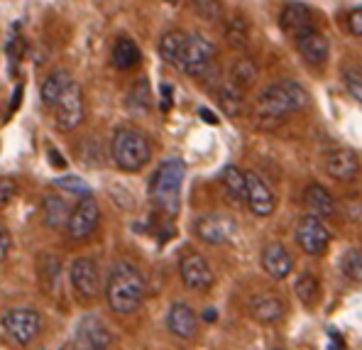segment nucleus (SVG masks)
Wrapping results in <instances>:
<instances>
[{"label": "nucleus", "instance_id": "obj_47", "mask_svg": "<svg viewBox=\"0 0 362 350\" xmlns=\"http://www.w3.org/2000/svg\"><path fill=\"white\" fill-rule=\"evenodd\" d=\"M164 3H169V5H177V3H181V0H164Z\"/></svg>", "mask_w": 362, "mask_h": 350}, {"label": "nucleus", "instance_id": "obj_17", "mask_svg": "<svg viewBox=\"0 0 362 350\" xmlns=\"http://www.w3.org/2000/svg\"><path fill=\"white\" fill-rule=\"evenodd\" d=\"M296 49L303 57V62L311 64V66H323L331 57V42L323 32H318L316 28L303 32V35L296 37Z\"/></svg>", "mask_w": 362, "mask_h": 350}, {"label": "nucleus", "instance_id": "obj_22", "mask_svg": "<svg viewBox=\"0 0 362 350\" xmlns=\"http://www.w3.org/2000/svg\"><path fill=\"white\" fill-rule=\"evenodd\" d=\"M140 59H142V52L132 37L122 35L113 42L110 62H113V66L118 69V71H130V69H135L137 64H140Z\"/></svg>", "mask_w": 362, "mask_h": 350}, {"label": "nucleus", "instance_id": "obj_46", "mask_svg": "<svg viewBox=\"0 0 362 350\" xmlns=\"http://www.w3.org/2000/svg\"><path fill=\"white\" fill-rule=\"evenodd\" d=\"M204 318H206V321H216V311H206V314H204Z\"/></svg>", "mask_w": 362, "mask_h": 350}, {"label": "nucleus", "instance_id": "obj_16", "mask_svg": "<svg viewBox=\"0 0 362 350\" xmlns=\"http://www.w3.org/2000/svg\"><path fill=\"white\" fill-rule=\"evenodd\" d=\"M326 164V174L335 182H353L360 174V159L353 150L348 147H335L323 159Z\"/></svg>", "mask_w": 362, "mask_h": 350}, {"label": "nucleus", "instance_id": "obj_36", "mask_svg": "<svg viewBox=\"0 0 362 350\" xmlns=\"http://www.w3.org/2000/svg\"><path fill=\"white\" fill-rule=\"evenodd\" d=\"M54 184L59 189L64 191H71V194H90L88 187H86V182L83 179H78V177H62V179H54Z\"/></svg>", "mask_w": 362, "mask_h": 350}, {"label": "nucleus", "instance_id": "obj_37", "mask_svg": "<svg viewBox=\"0 0 362 350\" xmlns=\"http://www.w3.org/2000/svg\"><path fill=\"white\" fill-rule=\"evenodd\" d=\"M15 194H18V184L13 179H0V211L8 209L10 201L15 199Z\"/></svg>", "mask_w": 362, "mask_h": 350}, {"label": "nucleus", "instance_id": "obj_38", "mask_svg": "<svg viewBox=\"0 0 362 350\" xmlns=\"http://www.w3.org/2000/svg\"><path fill=\"white\" fill-rule=\"evenodd\" d=\"M23 54H25V40H23V37H13V40L8 42L10 64H13V66H18V62L23 59Z\"/></svg>", "mask_w": 362, "mask_h": 350}, {"label": "nucleus", "instance_id": "obj_10", "mask_svg": "<svg viewBox=\"0 0 362 350\" xmlns=\"http://www.w3.org/2000/svg\"><path fill=\"white\" fill-rule=\"evenodd\" d=\"M194 233L206 245H226L235 235V221L223 214H204L196 218Z\"/></svg>", "mask_w": 362, "mask_h": 350}, {"label": "nucleus", "instance_id": "obj_35", "mask_svg": "<svg viewBox=\"0 0 362 350\" xmlns=\"http://www.w3.org/2000/svg\"><path fill=\"white\" fill-rule=\"evenodd\" d=\"M343 83H345V91L353 95L355 100L362 103V71L355 66H345L343 69Z\"/></svg>", "mask_w": 362, "mask_h": 350}, {"label": "nucleus", "instance_id": "obj_25", "mask_svg": "<svg viewBox=\"0 0 362 350\" xmlns=\"http://www.w3.org/2000/svg\"><path fill=\"white\" fill-rule=\"evenodd\" d=\"M216 98H218V105L221 110L228 115V118H240L243 110H245V91H240L238 86H233L230 81L221 83L216 91Z\"/></svg>", "mask_w": 362, "mask_h": 350}, {"label": "nucleus", "instance_id": "obj_20", "mask_svg": "<svg viewBox=\"0 0 362 350\" xmlns=\"http://www.w3.org/2000/svg\"><path fill=\"white\" fill-rule=\"evenodd\" d=\"M284 311H286V306H284V301H281L279 296L257 294V296H252V301H250V314H252L255 321H259V323L281 321Z\"/></svg>", "mask_w": 362, "mask_h": 350}, {"label": "nucleus", "instance_id": "obj_43", "mask_svg": "<svg viewBox=\"0 0 362 350\" xmlns=\"http://www.w3.org/2000/svg\"><path fill=\"white\" fill-rule=\"evenodd\" d=\"M162 95H164L162 110H169V105H172V88H169V86H162Z\"/></svg>", "mask_w": 362, "mask_h": 350}, {"label": "nucleus", "instance_id": "obj_1", "mask_svg": "<svg viewBox=\"0 0 362 350\" xmlns=\"http://www.w3.org/2000/svg\"><path fill=\"white\" fill-rule=\"evenodd\" d=\"M308 105V91L294 78H279L269 83L255 103V123L259 127L279 125L286 115L299 113Z\"/></svg>", "mask_w": 362, "mask_h": 350}, {"label": "nucleus", "instance_id": "obj_28", "mask_svg": "<svg viewBox=\"0 0 362 350\" xmlns=\"http://www.w3.org/2000/svg\"><path fill=\"white\" fill-rule=\"evenodd\" d=\"M221 184L223 191L228 194V199L233 204H245V194H247V187H245V172L235 164H228L221 174Z\"/></svg>", "mask_w": 362, "mask_h": 350}, {"label": "nucleus", "instance_id": "obj_30", "mask_svg": "<svg viewBox=\"0 0 362 350\" xmlns=\"http://www.w3.org/2000/svg\"><path fill=\"white\" fill-rule=\"evenodd\" d=\"M257 76H259L257 64L245 57V59L233 62V66H230V78H228V81H230L233 86L240 88V91H247V88H252V86H255Z\"/></svg>", "mask_w": 362, "mask_h": 350}, {"label": "nucleus", "instance_id": "obj_8", "mask_svg": "<svg viewBox=\"0 0 362 350\" xmlns=\"http://www.w3.org/2000/svg\"><path fill=\"white\" fill-rule=\"evenodd\" d=\"M3 328L8 338L18 346H30L42 331V318L35 309L20 306V309H10L3 316Z\"/></svg>", "mask_w": 362, "mask_h": 350}, {"label": "nucleus", "instance_id": "obj_18", "mask_svg": "<svg viewBox=\"0 0 362 350\" xmlns=\"http://www.w3.org/2000/svg\"><path fill=\"white\" fill-rule=\"evenodd\" d=\"M167 328L174 333L177 338H184V341H191V338L199 333V316L184 301H177V304L169 306L167 314Z\"/></svg>", "mask_w": 362, "mask_h": 350}, {"label": "nucleus", "instance_id": "obj_2", "mask_svg": "<svg viewBox=\"0 0 362 350\" xmlns=\"http://www.w3.org/2000/svg\"><path fill=\"white\" fill-rule=\"evenodd\" d=\"M105 299L115 314H135L145 299V277L140 269L127 259L115 262L105 282Z\"/></svg>", "mask_w": 362, "mask_h": 350}, {"label": "nucleus", "instance_id": "obj_29", "mask_svg": "<svg viewBox=\"0 0 362 350\" xmlns=\"http://www.w3.org/2000/svg\"><path fill=\"white\" fill-rule=\"evenodd\" d=\"M125 100H127V108H130L135 115L150 113L152 110V91H150L147 78H137V81L130 86V91H127Z\"/></svg>", "mask_w": 362, "mask_h": 350}, {"label": "nucleus", "instance_id": "obj_41", "mask_svg": "<svg viewBox=\"0 0 362 350\" xmlns=\"http://www.w3.org/2000/svg\"><path fill=\"white\" fill-rule=\"evenodd\" d=\"M328 341H331V350H345V341L338 336V331H328Z\"/></svg>", "mask_w": 362, "mask_h": 350}, {"label": "nucleus", "instance_id": "obj_12", "mask_svg": "<svg viewBox=\"0 0 362 350\" xmlns=\"http://www.w3.org/2000/svg\"><path fill=\"white\" fill-rule=\"evenodd\" d=\"M69 279L71 286L83 301H90L98 296V286H100V269L95 264L93 257H78L71 262L69 269Z\"/></svg>", "mask_w": 362, "mask_h": 350}, {"label": "nucleus", "instance_id": "obj_33", "mask_svg": "<svg viewBox=\"0 0 362 350\" xmlns=\"http://www.w3.org/2000/svg\"><path fill=\"white\" fill-rule=\"evenodd\" d=\"M340 269H343V274L348 279L362 284V250L360 247H350V250L343 252V257H340Z\"/></svg>", "mask_w": 362, "mask_h": 350}, {"label": "nucleus", "instance_id": "obj_11", "mask_svg": "<svg viewBox=\"0 0 362 350\" xmlns=\"http://www.w3.org/2000/svg\"><path fill=\"white\" fill-rule=\"evenodd\" d=\"M74 343H76L78 350H108L113 346V333H110V328L103 323V318L88 314L78 321Z\"/></svg>", "mask_w": 362, "mask_h": 350}, {"label": "nucleus", "instance_id": "obj_15", "mask_svg": "<svg viewBox=\"0 0 362 350\" xmlns=\"http://www.w3.org/2000/svg\"><path fill=\"white\" fill-rule=\"evenodd\" d=\"M279 25L286 35L296 40L303 32L316 28V18H313V10L308 8L306 3L289 0V3H284V8H281V13H279Z\"/></svg>", "mask_w": 362, "mask_h": 350}, {"label": "nucleus", "instance_id": "obj_40", "mask_svg": "<svg viewBox=\"0 0 362 350\" xmlns=\"http://www.w3.org/2000/svg\"><path fill=\"white\" fill-rule=\"evenodd\" d=\"M10 247H13V235H10V231L5 226H0V259L8 257Z\"/></svg>", "mask_w": 362, "mask_h": 350}, {"label": "nucleus", "instance_id": "obj_23", "mask_svg": "<svg viewBox=\"0 0 362 350\" xmlns=\"http://www.w3.org/2000/svg\"><path fill=\"white\" fill-rule=\"evenodd\" d=\"M71 74L66 71V69H54L52 74H47L45 81H42L40 86V95H42V103L47 105V108H54V103L59 100V95L66 91V86L71 83Z\"/></svg>", "mask_w": 362, "mask_h": 350}, {"label": "nucleus", "instance_id": "obj_6", "mask_svg": "<svg viewBox=\"0 0 362 350\" xmlns=\"http://www.w3.org/2000/svg\"><path fill=\"white\" fill-rule=\"evenodd\" d=\"M83 118H86L83 91L76 81H71L54 103V123L62 132H71L83 123Z\"/></svg>", "mask_w": 362, "mask_h": 350}, {"label": "nucleus", "instance_id": "obj_27", "mask_svg": "<svg viewBox=\"0 0 362 350\" xmlns=\"http://www.w3.org/2000/svg\"><path fill=\"white\" fill-rule=\"evenodd\" d=\"M69 214H71V209H69V204L62 199V196H52L49 194V196H45V199H42V218H45L47 228L66 226Z\"/></svg>", "mask_w": 362, "mask_h": 350}, {"label": "nucleus", "instance_id": "obj_32", "mask_svg": "<svg viewBox=\"0 0 362 350\" xmlns=\"http://www.w3.org/2000/svg\"><path fill=\"white\" fill-rule=\"evenodd\" d=\"M226 42L233 49H245L250 45V25L245 18H230L226 23Z\"/></svg>", "mask_w": 362, "mask_h": 350}, {"label": "nucleus", "instance_id": "obj_26", "mask_svg": "<svg viewBox=\"0 0 362 350\" xmlns=\"http://www.w3.org/2000/svg\"><path fill=\"white\" fill-rule=\"evenodd\" d=\"M186 32L184 30H167L162 37H159V54L167 64L172 66H179V59L184 54V47H186Z\"/></svg>", "mask_w": 362, "mask_h": 350}, {"label": "nucleus", "instance_id": "obj_24", "mask_svg": "<svg viewBox=\"0 0 362 350\" xmlns=\"http://www.w3.org/2000/svg\"><path fill=\"white\" fill-rule=\"evenodd\" d=\"M37 277H40V284L49 294H57L62 286V259L49 252L40 255V259H37Z\"/></svg>", "mask_w": 362, "mask_h": 350}, {"label": "nucleus", "instance_id": "obj_5", "mask_svg": "<svg viewBox=\"0 0 362 350\" xmlns=\"http://www.w3.org/2000/svg\"><path fill=\"white\" fill-rule=\"evenodd\" d=\"M216 45L204 35H189L186 37V47H184V54L179 59V69L186 74V76H204L206 71L213 66L216 62Z\"/></svg>", "mask_w": 362, "mask_h": 350}, {"label": "nucleus", "instance_id": "obj_34", "mask_svg": "<svg viewBox=\"0 0 362 350\" xmlns=\"http://www.w3.org/2000/svg\"><path fill=\"white\" fill-rule=\"evenodd\" d=\"M191 8L206 23H221L223 20V3L221 0H191Z\"/></svg>", "mask_w": 362, "mask_h": 350}, {"label": "nucleus", "instance_id": "obj_14", "mask_svg": "<svg viewBox=\"0 0 362 350\" xmlns=\"http://www.w3.org/2000/svg\"><path fill=\"white\" fill-rule=\"evenodd\" d=\"M245 187H247V194H245V204L259 218H267V216L274 214L276 209V199L272 194V189L264 184V179H259L255 172H245Z\"/></svg>", "mask_w": 362, "mask_h": 350}, {"label": "nucleus", "instance_id": "obj_4", "mask_svg": "<svg viewBox=\"0 0 362 350\" xmlns=\"http://www.w3.org/2000/svg\"><path fill=\"white\" fill-rule=\"evenodd\" d=\"M186 177V164L181 159L172 157L164 159L157 167V172L150 179V199L159 211H164L167 216H174L179 211V196H181V184Z\"/></svg>", "mask_w": 362, "mask_h": 350}, {"label": "nucleus", "instance_id": "obj_7", "mask_svg": "<svg viewBox=\"0 0 362 350\" xmlns=\"http://www.w3.org/2000/svg\"><path fill=\"white\" fill-rule=\"evenodd\" d=\"M98 221H100L98 201L90 194H83L81 199H78V204L71 209V214H69V221H66L69 238L76 243L88 240L95 233V228H98Z\"/></svg>", "mask_w": 362, "mask_h": 350}, {"label": "nucleus", "instance_id": "obj_42", "mask_svg": "<svg viewBox=\"0 0 362 350\" xmlns=\"http://www.w3.org/2000/svg\"><path fill=\"white\" fill-rule=\"evenodd\" d=\"M49 162H52V167H57V169H64V167H66V162H64V157H62L57 150H49Z\"/></svg>", "mask_w": 362, "mask_h": 350}, {"label": "nucleus", "instance_id": "obj_13", "mask_svg": "<svg viewBox=\"0 0 362 350\" xmlns=\"http://www.w3.org/2000/svg\"><path fill=\"white\" fill-rule=\"evenodd\" d=\"M179 274H181V282L189 286L191 291H209L213 282H216L211 264L206 262V257L199 252H189L181 257Z\"/></svg>", "mask_w": 362, "mask_h": 350}, {"label": "nucleus", "instance_id": "obj_3", "mask_svg": "<svg viewBox=\"0 0 362 350\" xmlns=\"http://www.w3.org/2000/svg\"><path fill=\"white\" fill-rule=\"evenodd\" d=\"M110 157L115 167L122 172H140L147 162L152 159V145L150 137L137 127L122 125L113 132L110 140Z\"/></svg>", "mask_w": 362, "mask_h": 350}, {"label": "nucleus", "instance_id": "obj_31", "mask_svg": "<svg viewBox=\"0 0 362 350\" xmlns=\"http://www.w3.org/2000/svg\"><path fill=\"white\" fill-rule=\"evenodd\" d=\"M294 291L299 296V301L303 306H316L318 296H321V284H318V277L311 272H303L294 284Z\"/></svg>", "mask_w": 362, "mask_h": 350}, {"label": "nucleus", "instance_id": "obj_21", "mask_svg": "<svg viewBox=\"0 0 362 350\" xmlns=\"http://www.w3.org/2000/svg\"><path fill=\"white\" fill-rule=\"evenodd\" d=\"M303 204L316 218H331L335 214V199L321 184H308L306 191H303Z\"/></svg>", "mask_w": 362, "mask_h": 350}, {"label": "nucleus", "instance_id": "obj_45", "mask_svg": "<svg viewBox=\"0 0 362 350\" xmlns=\"http://www.w3.org/2000/svg\"><path fill=\"white\" fill-rule=\"evenodd\" d=\"M20 95H23V86H20V88H15V95H13V105H10V113H13V110L18 108V100H20Z\"/></svg>", "mask_w": 362, "mask_h": 350}, {"label": "nucleus", "instance_id": "obj_44", "mask_svg": "<svg viewBox=\"0 0 362 350\" xmlns=\"http://www.w3.org/2000/svg\"><path fill=\"white\" fill-rule=\"evenodd\" d=\"M199 115H201V118H204L209 125H216V123H218V118H216V115H213L211 110H206V108H201V110H199Z\"/></svg>", "mask_w": 362, "mask_h": 350}, {"label": "nucleus", "instance_id": "obj_19", "mask_svg": "<svg viewBox=\"0 0 362 350\" xmlns=\"http://www.w3.org/2000/svg\"><path fill=\"white\" fill-rule=\"evenodd\" d=\"M262 269L272 279H284L294 269V257L281 243H269L262 250Z\"/></svg>", "mask_w": 362, "mask_h": 350}, {"label": "nucleus", "instance_id": "obj_9", "mask_svg": "<svg viewBox=\"0 0 362 350\" xmlns=\"http://www.w3.org/2000/svg\"><path fill=\"white\" fill-rule=\"evenodd\" d=\"M296 243H299V247L306 255H311V257H318V255H323L328 250V245H331V233H328V228L323 226L321 218H316V216H303V218L296 223Z\"/></svg>", "mask_w": 362, "mask_h": 350}, {"label": "nucleus", "instance_id": "obj_39", "mask_svg": "<svg viewBox=\"0 0 362 350\" xmlns=\"http://www.w3.org/2000/svg\"><path fill=\"white\" fill-rule=\"evenodd\" d=\"M348 30L353 32L355 37H362V5L348 13Z\"/></svg>", "mask_w": 362, "mask_h": 350}]
</instances>
